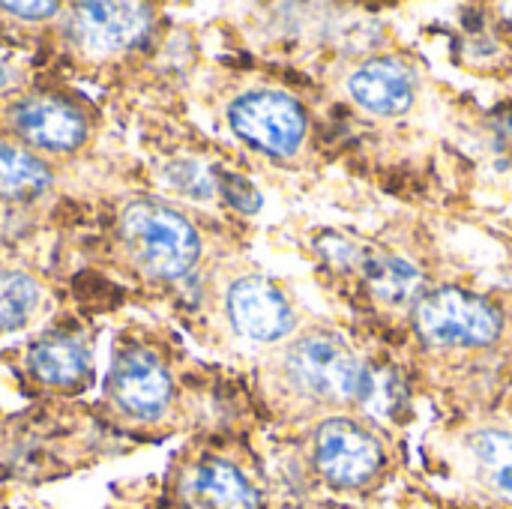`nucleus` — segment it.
I'll return each mask as SVG.
<instances>
[{"instance_id":"f257e3e1","label":"nucleus","mask_w":512,"mask_h":509,"mask_svg":"<svg viewBox=\"0 0 512 509\" xmlns=\"http://www.w3.org/2000/svg\"><path fill=\"white\" fill-rule=\"evenodd\" d=\"M120 237L135 267L153 279H180L201 255V240L192 222L150 198L132 201L123 210Z\"/></svg>"},{"instance_id":"f03ea898","label":"nucleus","mask_w":512,"mask_h":509,"mask_svg":"<svg viewBox=\"0 0 512 509\" xmlns=\"http://www.w3.org/2000/svg\"><path fill=\"white\" fill-rule=\"evenodd\" d=\"M285 372L306 396L321 402H354L366 390L369 369L333 333H309L297 339L285 357Z\"/></svg>"},{"instance_id":"7ed1b4c3","label":"nucleus","mask_w":512,"mask_h":509,"mask_svg":"<svg viewBox=\"0 0 512 509\" xmlns=\"http://www.w3.org/2000/svg\"><path fill=\"white\" fill-rule=\"evenodd\" d=\"M228 123L246 144L273 156L297 153L306 135L303 105L282 90H252L237 96L228 108Z\"/></svg>"},{"instance_id":"20e7f679","label":"nucleus","mask_w":512,"mask_h":509,"mask_svg":"<svg viewBox=\"0 0 512 509\" xmlns=\"http://www.w3.org/2000/svg\"><path fill=\"white\" fill-rule=\"evenodd\" d=\"M417 327L435 345H492L501 336V312L468 291L441 288L420 300Z\"/></svg>"},{"instance_id":"39448f33","label":"nucleus","mask_w":512,"mask_h":509,"mask_svg":"<svg viewBox=\"0 0 512 509\" xmlns=\"http://www.w3.org/2000/svg\"><path fill=\"white\" fill-rule=\"evenodd\" d=\"M6 117L21 144L45 153H72L90 135L84 111L60 96H21L6 108Z\"/></svg>"},{"instance_id":"423d86ee","label":"nucleus","mask_w":512,"mask_h":509,"mask_svg":"<svg viewBox=\"0 0 512 509\" xmlns=\"http://www.w3.org/2000/svg\"><path fill=\"white\" fill-rule=\"evenodd\" d=\"M315 462L321 474L339 489L366 486L384 462L378 441L354 420H327L315 435Z\"/></svg>"},{"instance_id":"0eeeda50","label":"nucleus","mask_w":512,"mask_h":509,"mask_svg":"<svg viewBox=\"0 0 512 509\" xmlns=\"http://www.w3.org/2000/svg\"><path fill=\"white\" fill-rule=\"evenodd\" d=\"M153 24L147 3H75L69 33L87 54H120L135 48Z\"/></svg>"},{"instance_id":"6e6552de","label":"nucleus","mask_w":512,"mask_h":509,"mask_svg":"<svg viewBox=\"0 0 512 509\" xmlns=\"http://www.w3.org/2000/svg\"><path fill=\"white\" fill-rule=\"evenodd\" d=\"M108 399L132 420H156L171 402V375L156 354L123 351L108 375Z\"/></svg>"},{"instance_id":"1a4fd4ad","label":"nucleus","mask_w":512,"mask_h":509,"mask_svg":"<svg viewBox=\"0 0 512 509\" xmlns=\"http://www.w3.org/2000/svg\"><path fill=\"white\" fill-rule=\"evenodd\" d=\"M228 318L255 342H279L294 330V312L285 294L261 276H246L231 285Z\"/></svg>"},{"instance_id":"9d476101","label":"nucleus","mask_w":512,"mask_h":509,"mask_svg":"<svg viewBox=\"0 0 512 509\" xmlns=\"http://www.w3.org/2000/svg\"><path fill=\"white\" fill-rule=\"evenodd\" d=\"M351 96L375 114H402L414 102L411 72L396 60H369L348 81Z\"/></svg>"},{"instance_id":"9b49d317","label":"nucleus","mask_w":512,"mask_h":509,"mask_svg":"<svg viewBox=\"0 0 512 509\" xmlns=\"http://www.w3.org/2000/svg\"><path fill=\"white\" fill-rule=\"evenodd\" d=\"M27 363L36 381L57 387V390H75L90 378V351L72 336L39 339L30 348Z\"/></svg>"},{"instance_id":"f8f14e48","label":"nucleus","mask_w":512,"mask_h":509,"mask_svg":"<svg viewBox=\"0 0 512 509\" xmlns=\"http://www.w3.org/2000/svg\"><path fill=\"white\" fill-rule=\"evenodd\" d=\"M189 492L207 509H261L255 486L228 462L207 459L192 471Z\"/></svg>"},{"instance_id":"ddd939ff","label":"nucleus","mask_w":512,"mask_h":509,"mask_svg":"<svg viewBox=\"0 0 512 509\" xmlns=\"http://www.w3.org/2000/svg\"><path fill=\"white\" fill-rule=\"evenodd\" d=\"M360 267H363L369 291L387 306L414 303L417 294L423 291V273L399 255H384V252L369 255L366 252Z\"/></svg>"},{"instance_id":"4468645a","label":"nucleus","mask_w":512,"mask_h":509,"mask_svg":"<svg viewBox=\"0 0 512 509\" xmlns=\"http://www.w3.org/2000/svg\"><path fill=\"white\" fill-rule=\"evenodd\" d=\"M51 186V168L24 147L0 141V195L36 198Z\"/></svg>"},{"instance_id":"2eb2a0df","label":"nucleus","mask_w":512,"mask_h":509,"mask_svg":"<svg viewBox=\"0 0 512 509\" xmlns=\"http://www.w3.org/2000/svg\"><path fill=\"white\" fill-rule=\"evenodd\" d=\"M39 297L42 291L33 276L0 267V333H12L24 327L33 318Z\"/></svg>"},{"instance_id":"dca6fc26","label":"nucleus","mask_w":512,"mask_h":509,"mask_svg":"<svg viewBox=\"0 0 512 509\" xmlns=\"http://www.w3.org/2000/svg\"><path fill=\"white\" fill-rule=\"evenodd\" d=\"M474 456L480 462V468L486 471L489 483L512 501V435L510 432H498V429H486L477 432L474 441Z\"/></svg>"},{"instance_id":"f3484780","label":"nucleus","mask_w":512,"mask_h":509,"mask_svg":"<svg viewBox=\"0 0 512 509\" xmlns=\"http://www.w3.org/2000/svg\"><path fill=\"white\" fill-rule=\"evenodd\" d=\"M360 399H363L369 414H375L381 420H390L405 405V390H402V381L396 378V372H369L366 375V390H363Z\"/></svg>"},{"instance_id":"a211bd4d","label":"nucleus","mask_w":512,"mask_h":509,"mask_svg":"<svg viewBox=\"0 0 512 509\" xmlns=\"http://www.w3.org/2000/svg\"><path fill=\"white\" fill-rule=\"evenodd\" d=\"M219 192L225 195V201L243 213H258L261 207V192L240 174L231 171H219Z\"/></svg>"},{"instance_id":"6ab92c4d","label":"nucleus","mask_w":512,"mask_h":509,"mask_svg":"<svg viewBox=\"0 0 512 509\" xmlns=\"http://www.w3.org/2000/svg\"><path fill=\"white\" fill-rule=\"evenodd\" d=\"M318 252L339 267H360L366 258V252H360V246H354L351 240H345L339 234H324L318 240Z\"/></svg>"},{"instance_id":"aec40b11","label":"nucleus","mask_w":512,"mask_h":509,"mask_svg":"<svg viewBox=\"0 0 512 509\" xmlns=\"http://www.w3.org/2000/svg\"><path fill=\"white\" fill-rule=\"evenodd\" d=\"M3 12L21 18V21H42V18H51L60 12V3H51V0H39V3H0Z\"/></svg>"},{"instance_id":"412c9836","label":"nucleus","mask_w":512,"mask_h":509,"mask_svg":"<svg viewBox=\"0 0 512 509\" xmlns=\"http://www.w3.org/2000/svg\"><path fill=\"white\" fill-rule=\"evenodd\" d=\"M6 81H9V72H6V66H3V63H0V87H3V84H6Z\"/></svg>"},{"instance_id":"4be33fe9","label":"nucleus","mask_w":512,"mask_h":509,"mask_svg":"<svg viewBox=\"0 0 512 509\" xmlns=\"http://www.w3.org/2000/svg\"><path fill=\"white\" fill-rule=\"evenodd\" d=\"M504 12H507V21H510L512 27V3H504Z\"/></svg>"}]
</instances>
